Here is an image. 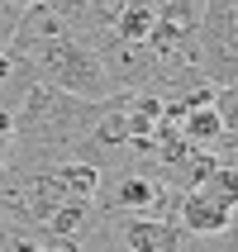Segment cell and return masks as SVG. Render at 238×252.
Returning a JSON list of instances; mask_svg holds the SVG:
<instances>
[{"label": "cell", "instance_id": "1", "mask_svg": "<svg viewBox=\"0 0 238 252\" xmlns=\"http://www.w3.org/2000/svg\"><path fill=\"white\" fill-rule=\"evenodd\" d=\"M119 252H181V228L167 219H148V214H129L119 219Z\"/></svg>", "mask_w": 238, "mask_h": 252}, {"label": "cell", "instance_id": "2", "mask_svg": "<svg viewBox=\"0 0 238 252\" xmlns=\"http://www.w3.org/2000/svg\"><path fill=\"white\" fill-rule=\"evenodd\" d=\"M229 224H234V214L224 205L205 200L200 190H181L176 195V228L181 233H191V238H219V233H229Z\"/></svg>", "mask_w": 238, "mask_h": 252}, {"label": "cell", "instance_id": "3", "mask_svg": "<svg viewBox=\"0 0 238 252\" xmlns=\"http://www.w3.org/2000/svg\"><path fill=\"white\" fill-rule=\"evenodd\" d=\"M191 190H200L205 200H214V205H224V210L234 214V210H238V167L219 157V162H210V167H205V176H200Z\"/></svg>", "mask_w": 238, "mask_h": 252}, {"label": "cell", "instance_id": "4", "mask_svg": "<svg viewBox=\"0 0 238 252\" xmlns=\"http://www.w3.org/2000/svg\"><path fill=\"white\" fill-rule=\"evenodd\" d=\"M210 105H214V114H219V128H224V138H238V81L219 86Z\"/></svg>", "mask_w": 238, "mask_h": 252}, {"label": "cell", "instance_id": "5", "mask_svg": "<svg viewBox=\"0 0 238 252\" xmlns=\"http://www.w3.org/2000/svg\"><path fill=\"white\" fill-rule=\"evenodd\" d=\"M219 148H224V162L238 167V138H224V133H219Z\"/></svg>", "mask_w": 238, "mask_h": 252}, {"label": "cell", "instance_id": "6", "mask_svg": "<svg viewBox=\"0 0 238 252\" xmlns=\"http://www.w3.org/2000/svg\"><path fill=\"white\" fill-rule=\"evenodd\" d=\"M234 5H238V0H234Z\"/></svg>", "mask_w": 238, "mask_h": 252}]
</instances>
